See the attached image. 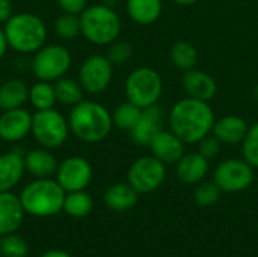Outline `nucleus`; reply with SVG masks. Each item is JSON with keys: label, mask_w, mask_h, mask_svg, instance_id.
<instances>
[{"label": "nucleus", "mask_w": 258, "mask_h": 257, "mask_svg": "<svg viewBox=\"0 0 258 257\" xmlns=\"http://www.w3.org/2000/svg\"><path fill=\"white\" fill-rule=\"evenodd\" d=\"M168 121L171 130L184 144H197L210 135L216 120L209 101L187 97L172 106Z\"/></svg>", "instance_id": "obj_1"}, {"label": "nucleus", "mask_w": 258, "mask_h": 257, "mask_svg": "<svg viewBox=\"0 0 258 257\" xmlns=\"http://www.w3.org/2000/svg\"><path fill=\"white\" fill-rule=\"evenodd\" d=\"M71 133L88 144H95L106 139L113 127L112 114L101 105L92 100H82L71 108L68 115Z\"/></svg>", "instance_id": "obj_2"}, {"label": "nucleus", "mask_w": 258, "mask_h": 257, "mask_svg": "<svg viewBox=\"0 0 258 257\" xmlns=\"http://www.w3.org/2000/svg\"><path fill=\"white\" fill-rule=\"evenodd\" d=\"M65 194V189L57 180H53L51 177L35 179L23 188L20 200L27 215L47 218L63 211Z\"/></svg>", "instance_id": "obj_3"}, {"label": "nucleus", "mask_w": 258, "mask_h": 257, "mask_svg": "<svg viewBox=\"0 0 258 257\" xmlns=\"http://www.w3.org/2000/svg\"><path fill=\"white\" fill-rule=\"evenodd\" d=\"M5 35L12 50L21 55L36 53L47 39V26L38 15L32 12L14 14L5 23Z\"/></svg>", "instance_id": "obj_4"}, {"label": "nucleus", "mask_w": 258, "mask_h": 257, "mask_svg": "<svg viewBox=\"0 0 258 257\" xmlns=\"http://www.w3.org/2000/svg\"><path fill=\"white\" fill-rule=\"evenodd\" d=\"M82 35L95 45H109L121 33V20L112 6L92 5L80 14Z\"/></svg>", "instance_id": "obj_5"}, {"label": "nucleus", "mask_w": 258, "mask_h": 257, "mask_svg": "<svg viewBox=\"0 0 258 257\" xmlns=\"http://www.w3.org/2000/svg\"><path fill=\"white\" fill-rule=\"evenodd\" d=\"M124 89L128 101L145 109L157 105L163 92V82L156 70L139 67L127 76Z\"/></svg>", "instance_id": "obj_6"}, {"label": "nucleus", "mask_w": 258, "mask_h": 257, "mask_svg": "<svg viewBox=\"0 0 258 257\" xmlns=\"http://www.w3.org/2000/svg\"><path fill=\"white\" fill-rule=\"evenodd\" d=\"M68 118L54 108L36 111L32 118V135L36 142L48 150L59 148L65 144L70 135Z\"/></svg>", "instance_id": "obj_7"}, {"label": "nucleus", "mask_w": 258, "mask_h": 257, "mask_svg": "<svg viewBox=\"0 0 258 257\" xmlns=\"http://www.w3.org/2000/svg\"><path fill=\"white\" fill-rule=\"evenodd\" d=\"M71 61L73 58L67 47L60 44H48L33 53L32 70L38 80L56 82L68 73Z\"/></svg>", "instance_id": "obj_8"}, {"label": "nucleus", "mask_w": 258, "mask_h": 257, "mask_svg": "<svg viewBox=\"0 0 258 257\" xmlns=\"http://www.w3.org/2000/svg\"><path fill=\"white\" fill-rule=\"evenodd\" d=\"M113 77V64L104 55H91L79 70V82L85 92L97 95L106 91Z\"/></svg>", "instance_id": "obj_9"}, {"label": "nucleus", "mask_w": 258, "mask_h": 257, "mask_svg": "<svg viewBox=\"0 0 258 257\" xmlns=\"http://www.w3.org/2000/svg\"><path fill=\"white\" fill-rule=\"evenodd\" d=\"M166 177V168L162 161L154 156H144L133 162L128 170L127 180L138 194L156 191Z\"/></svg>", "instance_id": "obj_10"}, {"label": "nucleus", "mask_w": 258, "mask_h": 257, "mask_svg": "<svg viewBox=\"0 0 258 257\" xmlns=\"http://www.w3.org/2000/svg\"><path fill=\"white\" fill-rule=\"evenodd\" d=\"M254 180L252 167L243 159H227L215 171V183L225 192H240Z\"/></svg>", "instance_id": "obj_11"}, {"label": "nucleus", "mask_w": 258, "mask_h": 257, "mask_svg": "<svg viewBox=\"0 0 258 257\" xmlns=\"http://www.w3.org/2000/svg\"><path fill=\"white\" fill-rule=\"evenodd\" d=\"M92 179L91 164L80 156H71L62 161L56 171L57 183L65 189V192L85 189Z\"/></svg>", "instance_id": "obj_12"}, {"label": "nucleus", "mask_w": 258, "mask_h": 257, "mask_svg": "<svg viewBox=\"0 0 258 257\" xmlns=\"http://www.w3.org/2000/svg\"><path fill=\"white\" fill-rule=\"evenodd\" d=\"M33 115L24 108L3 111L0 115V139L5 142H18L32 133Z\"/></svg>", "instance_id": "obj_13"}, {"label": "nucleus", "mask_w": 258, "mask_h": 257, "mask_svg": "<svg viewBox=\"0 0 258 257\" xmlns=\"http://www.w3.org/2000/svg\"><path fill=\"white\" fill-rule=\"evenodd\" d=\"M163 120H165L163 109L159 108L157 105L142 109V114L136 126L130 132L133 142L141 147H148L151 139L160 130H163Z\"/></svg>", "instance_id": "obj_14"}, {"label": "nucleus", "mask_w": 258, "mask_h": 257, "mask_svg": "<svg viewBox=\"0 0 258 257\" xmlns=\"http://www.w3.org/2000/svg\"><path fill=\"white\" fill-rule=\"evenodd\" d=\"M26 211L21 204L20 195L11 191L0 192V236L15 233L24 221Z\"/></svg>", "instance_id": "obj_15"}, {"label": "nucleus", "mask_w": 258, "mask_h": 257, "mask_svg": "<svg viewBox=\"0 0 258 257\" xmlns=\"http://www.w3.org/2000/svg\"><path fill=\"white\" fill-rule=\"evenodd\" d=\"M148 147L153 156L163 164H177L184 156V142L172 130H160Z\"/></svg>", "instance_id": "obj_16"}, {"label": "nucleus", "mask_w": 258, "mask_h": 257, "mask_svg": "<svg viewBox=\"0 0 258 257\" xmlns=\"http://www.w3.org/2000/svg\"><path fill=\"white\" fill-rule=\"evenodd\" d=\"M181 85L187 97L203 101H210L216 95V89H218L216 82L210 74L195 68L183 74Z\"/></svg>", "instance_id": "obj_17"}, {"label": "nucleus", "mask_w": 258, "mask_h": 257, "mask_svg": "<svg viewBox=\"0 0 258 257\" xmlns=\"http://www.w3.org/2000/svg\"><path fill=\"white\" fill-rule=\"evenodd\" d=\"M24 155L17 150L0 155V192L15 188L24 176Z\"/></svg>", "instance_id": "obj_18"}, {"label": "nucleus", "mask_w": 258, "mask_h": 257, "mask_svg": "<svg viewBox=\"0 0 258 257\" xmlns=\"http://www.w3.org/2000/svg\"><path fill=\"white\" fill-rule=\"evenodd\" d=\"M26 171L35 179H47L56 176L57 161L48 148H33L24 155Z\"/></svg>", "instance_id": "obj_19"}, {"label": "nucleus", "mask_w": 258, "mask_h": 257, "mask_svg": "<svg viewBox=\"0 0 258 257\" xmlns=\"http://www.w3.org/2000/svg\"><path fill=\"white\" fill-rule=\"evenodd\" d=\"M209 171V159H206L201 153H189L184 155L177 162V176L183 183L195 185L201 182Z\"/></svg>", "instance_id": "obj_20"}, {"label": "nucleus", "mask_w": 258, "mask_h": 257, "mask_svg": "<svg viewBox=\"0 0 258 257\" xmlns=\"http://www.w3.org/2000/svg\"><path fill=\"white\" fill-rule=\"evenodd\" d=\"M248 124L242 117L237 115H227L213 126V135L224 144H239L243 141L248 132Z\"/></svg>", "instance_id": "obj_21"}, {"label": "nucleus", "mask_w": 258, "mask_h": 257, "mask_svg": "<svg viewBox=\"0 0 258 257\" xmlns=\"http://www.w3.org/2000/svg\"><path fill=\"white\" fill-rule=\"evenodd\" d=\"M29 101V86L20 79H9L0 85V109L11 111L23 108Z\"/></svg>", "instance_id": "obj_22"}, {"label": "nucleus", "mask_w": 258, "mask_h": 257, "mask_svg": "<svg viewBox=\"0 0 258 257\" xmlns=\"http://www.w3.org/2000/svg\"><path fill=\"white\" fill-rule=\"evenodd\" d=\"M138 201V192L130 183H115L104 192V203L109 209L124 212L132 209Z\"/></svg>", "instance_id": "obj_23"}, {"label": "nucleus", "mask_w": 258, "mask_h": 257, "mask_svg": "<svg viewBox=\"0 0 258 257\" xmlns=\"http://www.w3.org/2000/svg\"><path fill=\"white\" fill-rule=\"evenodd\" d=\"M163 9L162 0H127L128 17L142 26L153 24L159 20Z\"/></svg>", "instance_id": "obj_24"}, {"label": "nucleus", "mask_w": 258, "mask_h": 257, "mask_svg": "<svg viewBox=\"0 0 258 257\" xmlns=\"http://www.w3.org/2000/svg\"><path fill=\"white\" fill-rule=\"evenodd\" d=\"M92 208H94V200L85 189L65 194L63 212L67 215L73 218H83L91 214Z\"/></svg>", "instance_id": "obj_25"}, {"label": "nucleus", "mask_w": 258, "mask_h": 257, "mask_svg": "<svg viewBox=\"0 0 258 257\" xmlns=\"http://www.w3.org/2000/svg\"><path fill=\"white\" fill-rule=\"evenodd\" d=\"M54 92H56V100L65 106H76L83 100V88L79 80L68 79V77H60L54 83Z\"/></svg>", "instance_id": "obj_26"}, {"label": "nucleus", "mask_w": 258, "mask_h": 257, "mask_svg": "<svg viewBox=\"0 0 258 257\" xmlns=\"http://www.w3.org/2000/svg\"><path fill=\"white\" fill-rule=\"evenodd\" d=\"M29 101L36 111L51 109L57 101L54 85L47 80H38L29 88Z\"/></svg>", "instance_id": "obj_27"}, {"label": "nucleus", "mask_w": 258, "mask_h": 257, "mask_svg": "<svg viewBox=\"0 0 258 257\" xmlns=\"http://www.w3.org/2000/svg\"><path fill=\"white\" fill-rule=\"evenodd\" d=\"M171 61L181 71H190L198 62L197 48L187 41H178L171 48Z\"/></svg>", "instance_id": "obj_28"}, {"label": "nucleus", "mask_w": 258, "mask_h": 257, "mask_svg": "<svg viewBox=\"0 0 258 257\" xmlns=\"http://www.w3.org/2000/svg\"><path fill=\"white\" fill-rule=\"evenodd\" d=\"M141 114H142V109L139 106H136L135 103L127 100V101H124L115 108V111L112 114L113 126L121 129V130L132 132V129L136 126Z\"/></svg>", "instance_id": "obj_29"}, {"label": "nucleus", "mask_w": 258, "mask_h": 257, "mask_svg": "<svg viewBox=\"0 0 258 257\" xmlns=\"http://www.w3.org/2000/svg\"><path fill=\"white\" fill-rule=\"evenodd\" d=\"M54 33L62 39H76L82 33L80 15L63 12L54 21Z\"/></svg>", "instance_id": "obj_30"}, {"label": "nucleus", "mask_w": 258, "mask_h": 257, "mask_svg": "<svg viewBox=\"0 0 258 257\" xmlns=\"http://www.w3.org/2000/svg\"><path fill=\"white\" fill-rule=\"evenodd\" d=\"M29 245L20 235L9 233L0 238V254L3 257H26Z\"/></svg>", "instance_id": "obj_31"}, {"label": "nucleus", "mask_w": 258, "mask_h": 257, "mask_svg": "<svg viewBox=\"0 0 258 257\" xmlns=\"http://www.w3.org/2000/svg\"><path fill=\"white\" fill-rule=\"evenodd\" d=\"M242 155L252 168H258V123L248 129L246 136L242 141Z\"/></svg>", "instance_id": "obj_32"}, {"label": "nucleus", "mask_w": 258, "mask_h": 257, "mask_svg": "<svg viewBox=\"0 0 258 257\" xmlns=\"http://www.w3.org/2000/svg\"><path fill=\"white\" fill-rule=\"evenodd\" d=\"M221 197V188L216 183H203L195 191V201L200 206H213Z\"/></svg>", "instance_id": "obj_33"}, {"label": "nucleus", "mask_w": 258, "mask_h": 257, "mask_svg": "<svg viewBox=\"0 0 258 257\" xmlns=\"http://www.w3.org/2000/svg\"><path fill=\"white\" fill-rule=\"evenodd\" d=\"M109 52H107V58L113 65H121L124 62H127L132 55H133V47L130 42L127 41H113L112 44H109Z\"/></svg>", "instance_id": "obj_34"}, {"label": "nucleus", "mask_w": 258, "mask_h": 257, "mask_svg": "<svg viewBox=\"0 0 258 257\" xmlns=\"http://www.w3.org/2000/svg\"><path fill=\"white\" fill-rule=\"evenodd\" d=\"M219 150H221V141L215 135L213 136L207 135L206 138H203L200 141V151L198 153H201L206 159L215 158L219 153Z\"/></svg>", "instance_id": "obj_35"}, {"label": "nucleus", "mask_w": 258, "mask_h": 257, "mask_svg": "<svg viewBox=\"0 0 258 257\" xmlns=\"http://www.w3.org/2000/svg\"><path fill=\"white\" fill-rule=\"evenodd\" d=\"M57 6L65 14H74L80 15L88 8V0H56Z\"/></svg>", "instance_id": "obj_36"}, {"label": "nucleus", "mask_w": 258, "mask_h": 257, "mask_svg": "<svg viewBox=\"0 0 258 257\" xmlns=\"http://www.w3.org/2000/svg\"><path fill=\"white\" fill-rule=\"evenodd\" d=\"M12 2L11 0H0V23L5 24L12 17Z\"/></svg>", "instance_id": "obj_37"}, {"label": "nucleus", "mask_w": 258, "mask_h": 257, "mask_svg": "<svg viewBox=\"0 0 258 257\" xmlns=\"http://www.w3.org/2000/svg\"><path fill=\"white\" fill-rule=\"evenodd\" d=\"M9 48V44H8V39H6V35H5V30L0 29V59L6 55Z\"/></svg>", "instance_id": "obj_38"}, {"label": "nucleus", "mask_w": 258, "mask_h": 257, "mask_svg": "<svg viewBox=\"0 0 258 257\" xmlns=\"http://www.w3.org/2000/svg\"><path fill=\"white\" fill-rule=\"evenodd\" d=\"M41 257H71L68 253L62 251V250H48L45 251Z\"/></svg>", "instance_id": "obj_39"}, {"label": "nucleus", "mask_w": 258, "mask_h": 257, "mask_svg": "<svg viewBox=\"0 0 258 257\" xmlns=\"http://www.w3.org/2000/svg\"><path fill=\"white\" fill-rule=\"evenodd\" d=\"M177 5H181V6H189V5H194L197 3L198 0H174Z\"/></svg>", "instance_id": "obj_40"}, {"label": "nucleus", "mask_w": 258, "mask_h": 257, "mask_svg": "<svg viewBox=\"0 0 258 257\" xmlns=\"http://www.w3.org/2000/svg\"><path fill=\"white\" fill-rule=\"evenodd\" d=\"M11 2H14V0H11Z\"/></svg>", "instance_id": "obj_41"}]
</instances>
